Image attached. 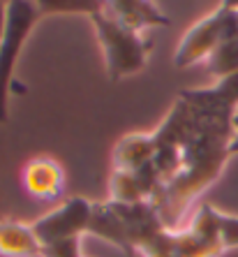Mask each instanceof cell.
<instances>
[{
	"mask_svg": "<svg viewBox=\"0 0 238 257\" xmlns=\"http://www.w3.org/2000/svg\"><path fill=\"white\" fill-rule=\"evenodd\" d=\"M233 130V116L206 111L178 97L160 127L150 132L155 153L143 169L155 186L150 204L167 229H178L192 199L220 176Z\"/></svg>",
	"mask_w": 238,
	"mask_h": 257,
	"instance_id": "6da1fadb",
	"label": "cell"
},
{
	"mask_svg": "<svg viewBox=\"0 0 238 257\" xmlns=\"http://www.w3.org/2000/svg\"><path fill=\"white\" fill-rule=\"evenodd\" d=\"M224 250L222 213L210 204H203L192 218L190 227L164 229L139 252L143 257H220Z\"/></svg>",
	"mask_w": 238,
	"mask_h": 257,
	"instance_id": "7a4b0ae2",
	"label": "cell"
},
{
	"mask_svg": "<svg viewBox=\"0 0 238 257\" xmlns=\"http://www.w3.org/2000/svg\"><path fill=\"white\" fill-rule=\"evenodd\" d=\"M90 21L95 26L97 40L104 51V65L111 81H120L146 67L148 54L153 49V42L148 37L116 24L102 12V7L90 17Z\"/></svg>",
	"mask_w": 238,
	"mask_h": 257,
	"instance_id": "3957f363",
	"label": "cell"
},
{
	"mask_svg": "<svg viewBox=\"0 0 238 257\" xmlns=\"http://www.w3.org/2000/svg\"><path fill=\"white\" fill-rule=\"evenodd\" d=\"M42 19L40 3L33 0H12L7 3V24L0 44V125L10 118V90L14 81V67L21 49L28 42L30 30Z\"/></svg>",
	"mask_w": 238,
	"mask_h": 257,
	"instance_id": "277c9868",
	"label": "cell"
},
{
	"mask_svg": "<svg viewBox=\"0 0 238 257\" xmlns=\"http://www.w3.org/2000/svg\"><path fill=\"white\" fill-rule=\"evenodd\" d=\"M231 37H238V3H222L183 35L173 56V67L185 70L199 60H208L215 49Z\"/></svg>",
	"mask_w": 238,
	"mask_h": 257,
	"instance_id": "5b68a950",
	"label": "cell"
},
{
	"mask_svg": "<svg viewBox=\"0 0 238 257\" xmlns=\"http://www.w3.org/2000/svg\"><path fill=\"white\" fill-rule=\"evenodd\" d=\"M93 213V204L86 197H70L49 211L44 218L33 222V232H35L40 243H54L63 239H81V234H88V222Z\"/></svg>",
	"mask_w": 238,
	"mask_h": 257,
	"instance_id": "8992f818",
	"label": "cell"
},
{
	"mask_svg": "<svg viewBox=\"0 0 238 257\" xmlns=\"http://www.w3.org/2000/svg\"><path fill=\"white\" fill-rule=\"evenodd\" d=\"M102 12L113 19L116 24L125 26L134 33H141V35L146 30L164 28L171 24L167 14L148 0H109V3H102Z\"/></svg>",
	"mask_w": 238,
	"mask_h": 257,
	"instance_id": "52a82bcc",
	"label": "cell"
},
{
	"mask_svg": "<svg viewBox=\"0 0 238 257\" xmlns=\"http://www.w3.org/2000/svg\"><path fill=\"white\" fill-rule=\"evenodd\" d=\"M116 211H118L120 220L125 225L127 239H130L132 248L134 250H141L150 241H155L164 232V222H162L160 213L150 202H139V204H116Z\"/></svg>",
	"mask_w": 238,
	"mask_h": 257,
	"instance_id": "ba28073f",
	"label": "cell"
},
{
	"mask_svg": "<svg viewBox=\"0 0 238 257\" xmlns=\"http://www.w3.org/2000/svg\"><path fill=\"white\" fill-rule=\"evenodd\" d=\"M24 186L37 199H56L65 190V172L51 158H35L24 169Z\"/></svg>",
	"mask_w": 238,
	"mask_h": 257,
	"instance_id": "9c48e42d",
	"label": "cell"
},
{
	"mask_svg": "<svg viewBox=\"0 0 238 257\" xmlns=\"http://www.w3.org/2000/svg\"><path fill=\"white\" fill-rule=\"evenodd\" d=\"M88 234H95L102 241L116 245L118 250H123L127 257L134 255L130 239H127L125 225L120 220L118 211L113 206V202H95L93 204V213H90V222H88Z\"/></svg>",
	"mask_w": 238,
	"mask_h": 257,
	"instance_id": "30bf717a",
	"label": "cell"
},
{
	"mask_svg": "<svg viewBox=\"0 0 238 257\" xmlns=\"http://www.w3.org/2000/svg\"><path fill=\"white\" fill-rule=\"evenodd\" d=\"M0 255L3 257H42L33 225L17 220H0Z\"/></svg>",
	"mask_w": 238,
	"mask_h": 257,
	"instance_id": "8fae6325",
	"label": "cell"
},
{
	"mask_svg": "<svg viewBox=\"0 0 238 257\" xmlns=\"http://www.w3.org/2000/svg\"><path fill=\"white\" fill-rule=\"evenodd\" d=\"M153 135H146V132L125 135L113 149V169H125V172L141 169L143 165H148L153 160Z\"/></svg>",
	"mask_w": 238,
	"mask_h": 257,
	"instance_id": "7c38bea8",
	"label": "cell"
},
{
	"mask_svg": "<svg viewBox=\"0 0 238 257\" xmlns=\"http://www.w3.org/2000/svg\"><path fill=\"white\" fill-rule=\"evenodd\" d=\"M206 63H208V70L217 77V81L238 74V37L224 40V42L208 56Z\"/></svg>",
	"mask_w": 238,
	"mask_h": 257,
	"instance_id": "4fadbf2b",
	"label": "cell"
},
{
	"mask_svg": "<svg viewBox=\"0 0 238 257\" xmlns=\"http://www.w3.org/2000/svg\"><path fill=\"white\" fill-rule=\"evenodd\" d=\"M102 7V3H93V0H58V3H51V0H42L40 3V12L42 17L49 14H93Z\"/></svg>",
	"mask_w": 238,
	"mask_h": 257,
	"instance_id": "5bb4252c",
	"label": "cell"
},
{
	"mask_svg": "<svg viewBox=\"0 0 238 257\" xmlns=\"http://www.w3.org/2000/svg\"><path fill=\"white\" fill-rule=\"evenodd\" d=\"M42 257H81V239H63L42 245Z\"/></svg>",
	"mask_w": 238,
	"mask_h": 257,
	"instance_id": "9a60e30c",
	"label": "cell"
},
{
	"mask_svg": "<svg viewBox=\"0 0 238 257\" xmlns=\"http://www.w3.org/2000/svg\"><path fill=\"white\" fill-rule=\"evenodd\" d=\"M222 241L224 248H238V218L222 213Z\"/></svg>",
	"mask_w": 238,
	"mask_h": 257,
	"instance_id": "2e32d148",
	"label": "cell"
},
{
	"mask_svg": "<svg viewBox=\"0 0 238 257\" xmlns=\"http://www.w3.org/2000/svg\"><path fill=\"white\" fill-rule=\"evenodd\" d=\"M5 24H7V3H0V44H3V35H5Z\"/></svg>",
	"mask_w": 238,
	"mask_h": 257,
	"instance_id": "e0dca14e",
	"label": "cell"
},
{
	"mask_svg": "<svg viewBox=\"0 0 238 257\" xmlns=\"http://www.w3.org/2000/svg\"><path fill=\"white\" fill-rule=\"evenodd\" d=\"M229 156H238V127L233 130V137L229 142Z\"/></svg>",
	"mask_w": 238,
	"mask_h": 257,
	"instance_id": "ac0fdd59",
	"label": "cell"
},
{
	"mask_svg": "<svg viewBox=\"0 0 238 257\" xmlns=\"http://www.w3.org/2000/svg\"><path fill=\"white\" fill-rule=\"evenodd\" d=\"M233 127H238V114H236V118H233Z\"/></svg>",
	"mask_w": 238,
	"mask_h": 257,
	"instance_id": "d6986e66",
	"label": "cell"
}]
</instances>
